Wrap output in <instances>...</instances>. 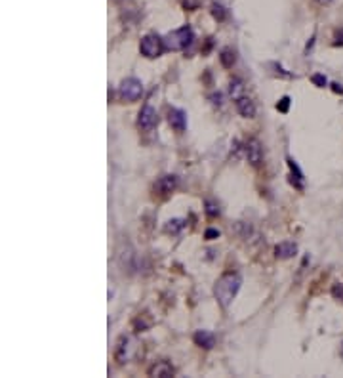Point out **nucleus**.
<instances>
[{
	"label": "nucleus",
	"mask_w": 343,
	"mask_h": 378,
	"mask_svg": "<svg viewBox=\"0 0 343 378\" xmlns=\"http://www.w3.org/2000/svg\"><path fill=\"white\" fill-rule=\"evenodd\" d=\"M241 285H242V279L238 273H223V275L218 279V283L214 287V294H216V300L219 302L221 307H229L231 302L234 300V296L238 294L241 291Z\"/></svg>",
	"instance_id": "nucleus-1"
},
{
	"label": "nucleus",
	"mask_w": 343,
	"mask_h": 378,
	"mask_svg": "<svg viewBox=\"0 0 343 378\" xmlns=\"http://www.w3.org/2000/svg\"><path fill=\"white\" fill-rule=\"evenodd\" d=\"M193 39H195L193 29L189 25H183V27L168 33L164 37V46L168 48V50H172V52H181V50H185L193 42Z\"/></svg>",
	"instance_id": "nucleus-2"
},
{
	"label": "nucleus",
	"mask_w": 343,
	"mask_h": 378,
	"mask_svg": "<svg viewBox=\"0 0 343 378\" xmlns=\"http://www.w3.org/2000/svg\"><path fill=\"white\" fill-rule=\"evenodd\" d=\"M118 94H120V98L128 103L138 102L141 96H143V84H141L140 79H135V77H128V79H124L122 82H120Z\"/></svg>",
	"instance_id": "nucleus-3"
},
{
	"label": "nucleus",
	"mask_w": 343,
	"mask_h": 378,
	"mask_svg": "<svg viewBox=\"0 0 343 378\" xmlns=\"http://www.w3.org/2000/svg\"><path fill=\"white\" fill-rule=\"evenodd\" d=\"M135 350H138V340L133 336H120L117 342V350H115V359L120 365H124L133 357Z\"/></svg>",
	"instance_id": "nucleus-4"
},
{
	"label": "nucleus",
	"mask_w": 343,
	"mask_h": 378,
	"mask_svg": "<svg viewBox=\"0 0 343 378\" xmlns=\"http://www.w3.org/2000/svg\"><path fill=\"white\" fill-rule=\"evenodd\" d=\"M164 48H166L164 46V39H160L158 35H145V37L141 39V44H140L141 54L145 55V57H149V59L158 57V55L162 54Z\"/></svg>",
	"instance_id": "nucleus-5"
},
{
	"label": "nucleus",
	"mask_w": 343,
	"mask_h": 378,
	"mask_svg": "<svg viewBox=\"0 0 343 378\" xmlns=\"http://www.w3.org/2000/svg\"><path fill=\"white\" fill-rule=\"evenodd\" d=\"M244 153H246V159H248L250 165L257 166L263 161V147H261L259 140H256V138H250L248 142L244 143Z\"/></svg>",
	"instance_id": "nucleus-6"
},
{
	"label": "nucleus",
	"mask_w": 343,
	"mask_h": 378,
	"mask_svg": "<svg viewBox=\"0 0 343 378\" xmlns=\"http://www.w3.org/2000/svg\"><path fill=\"white\" fill-rule=\"evenodd\" d=\"M156 122H158V115H156V111L153 109L151 105H145V107L140 111V118H138L140 128H143V130H153V128L156 126Z\"/></svg>",
	"instance_id": "nucleus-7"
},
{
	"label": "nucleus",
	"mask_w": 343,
	"mask_h": 378,
	"mask_svg": "<svg viewBox=\"0 0 343 378\" xmlns=\"http://www.w3.org/2000/svg\"><path fill=\"white\" fill-rule=\"evenodd\" d=\"M174 374H176V369L168 361H158L149 369V376H155V378H168L174 376Z\"/></svg>",
	"instance_id": "nucleus-8"
},
{
	"label": "nucleus",
	"mask_w": 343,
	"mask_h": 378,
	"mask_svg": "<svg viewBox=\"0 0 343 378\" xmlns=\"http://www.w3.org/2000/svg\"><path fill=\"white\" fill-rule=\"evenodd\" d=\"M168 120H170V124L174 130H178V132H185V128H187V113L183 109H170V117H168Z\"/></svg>",
	"instance_id": "nucleus-9"
},
{
	"label": "nucleus",
	"mask_w": 343,
	"mask_h": 378,
	"mask_svg": "<svg viewBox=\"0 0 343 378\" xmlns=\"http://www.w3.org/2000/svg\"><path fill=\"white\" fill-rule=\"evenodd\" d=\"M236 111L241 113L242 117H246V118L256 117V103L252 102L250 98L241 96V98H236Z\"/></svg>",
	"instance_id": "nucleus-10"
},
{
	"label": "nucleus",
	"mask_w": 343,
	"mask_h": 378,
	"mask_svg": "<svg viewBox=\"0 0 343 378\" xmlns=\"http://www.w3.org/2000/svg\"><path fill=\"white\" fill-rule=\"evenodd\" d=\"M176 187H178V176H174V174H166V176L158 178V181H156V189H158L162 195L172 193Z\"/></svg>",
	"instance_id": "nucleus-11"
},
{
	"label": "nucleus",
	"mask_w": 343,
	"mask_h": 378,
	"mask_svg": "<svg viewBox=\"0 0 343 378\" xmlns=\"http://www.w3.org/2000/svg\"><path fill=\"white\" fill-rule=\"evenodd\" d=\"M193 340H195L196 346L204 348V350H212V348L216 346V336L210 331H196Z\"/></svg>",
	"instance_id": "nucleus-12"
},
{
	"label": "nucleus",
	"mask_w": 343,
	"mask_h": 378,
	"mask_svg": "<svg viewBox=\"0 0 343 378\" xmlns=\"http://www.w3.org/2000/svg\"><path fill=\"white\" fill-rule=\"evenodd\" d=\"M275 254H277V258H282V260L292 258V256H296V254H297V244L292 243V241H284V243L277 244Z\"/></svg>",
	"instance_id": "nucleus-13"
},
{
	"label": "nucleus",
	"mask_w": 343,
	"mask_h": 378,
	"mask_svg": "<svg viewBox=\"0 0 343 378\" xmlns=\"http://www.w3.org/2000/svg\"><path fill=\"white\" fill-rule=\"evenodd\" d=\"M288 166H290V172H292V183H294L297 189H301L303 187V180H305L301 168L297 166V163L292 157H288Z\"/></svg>",
	"instance_id": "nucleus-14"
},
{
	"label": "nucleus",
	"mask_w": 343,
	"mask_h": 378,
	"mask_svg": "<svg viewBox=\"0 0 343 378\" xmlns=\"http://www.w3.org/2000/svg\"><path fill=\"white\" fill-rule=\"evenodd\" d=\"M219 61H221V65H223L225 69H231V67L234 65V61H236L234 52H233V50H229V48L221 50V54H219Z\"/></svg>",
	"instance_id": "nucleus-15"
},
{
	"label": "nucleus",
	"mask_w": 343,
	"mask_h": 378,
	"mask_svg": "<svg viewBox=\"0 0 343 378\" xmlns=\"http://www.w3.org/2000/svg\"><path fill=\"white\" fill-rule=\"evenodd\" d=\"M185 224H187V222L183 220V218H174V220H170L166 224V228L164 229H166L168 233H172V235H176V233H180L181 229L185 228Z\"/></svg>",
	"instance_id": "nucleus-16"
},
{
	"label": "nucleus",
	"mask_w": 343,
	"mask_h": 378,
	"mask_svg": "<svg viewBox=\"0 0 343 378\" xmlns=\"http://www.w3.org/2000/svg\"><path fill=\"white\" fill-rule=\"evenodd\" d=\"M212 16L216 17L218 21H225V19H227V10L223 8L221 4L214 2V4H212Z\"/></svg>",
	"instance_id": "nucleus-17"
},
{
	"label": "nucleus",
	"mask_w": 343,
	"mask_h": 378,
	"mask_svg": "<svg viewBox=\"0 0 343 378\" xmlns=\"http://www.w3.org/2000/svg\"><path fill=\"white\" fill-rule=\"evenodd\" d=\"M229 90H231V94H233L234 98H241L238 94L244 90V86H242V82L238 79H233V80H231V88H229Z\"/></svg>",
	"instance_id": "nucleus-18"
},
{
	"label": "nucleus",
	"mask_w": 343,
	"mask_h": 378,
	"mask_svg": "<svg viewBox=\"0 0 343 378\" xmlns=\"http://www.w3.org/2000/svg\"><path fill=\"white\" fill-rule=\"evenodd\" d=\"M206 214H208L210 218L219 216V206L216 205V203H212V201H206Z\"/></svg>",
	"instance_id": "nucleus-19"
},
{
	"label": "nucleus",
	"mask_w": 343,
	"mask_h": 378,
	"mask_svg": "<svg viewBox=\"0 0 343 378\" xmlns=\"http://www.w3.org/2000/svg\"><path fill=\"white\" fill-rule=\"evenodd\" d=\"M311 82L315 84V86L324 88V86L328 84V79L324 77V75H313V77H311Z\"/></svg>",
	"instance_id": "nucleus-20"
},
{
	"label": "nucleus",
	"mask_w": 343,
	"mask_h": 378,
	"mask_svg": "<svg viewBox=\"0 0 343 378\" xmlns=\"http://www.w3.org/2000/svg\"><path fill=\"white\" fill-rule=\"evenodd\" d=\"M290 98L288 96H284V98H281V102L277 103V109L281 111V113H288V109H290Z\"/></svg>",
	"instance_id": "nucleus-21"
},
{
	"label": "nucleus",
	"mask_w": 343,
	"mask_h": 378,
	"mask_svg": "<svg viewBox=\"0 0 343 378\" xmlns=\"http://www.w3.org/2000/svg\"><path fill=\"white\" fill-rule=\"evenodd\" d=\"M332 294H334V298L341 300V302H343V285L341 283L334 285V287H332Z\"/></svg>",
	"instance_id": "nucleus-22"
},
{
	"label": "nucleus",
	"mask_w": 343,
	"mask_h": 378,
	"mask_svg": "<svg viewBox=\"0 0 343 378\" xmlns=\"http://www.w3.org/2000/svg\"><path fill=\"white\" fill-rule=\"evenodd\" d=\"M204 237H206V239H208V241H212V239H218V237H219V231H218V229H206V233H204Z\"/></svg>",
	"instance_id": "nucleus-23"
},
{
	"label": "nucleus",
	"mask_w": 343,
	"mask_h": 378,
	"mask_svg": "<svg viewBox=\"0 0 343 378\" xmlns=\"http://www.w3.org/2000/svg\"><path fill=\"white\" fill-rule=\"evenodd\" d=\"M334 46H343V29L335 33V40H334Z\"/></svg>",
	"instance_id": "nucleus-24"
},
{
	"label": "nucleus",
	"mask_w": 343,
	"mask_h": 378,
	"mask_svg": "<svg viewBox=\"0 0 343 378\" xmlns=\"http://www.w3.org/2000/svg\"><path fill=\"white\" fill-rule=\"evenodd\" d=\"M332 90H334L335 94H343V86H341V84H337V82H334V84H332Z\"/></svg>",
	"instance_id": "nucleus-25"
},
{
	"label": "nucleus",
	"mask_w": 343,
	"mask_h": 378,
	"mask_svg": "<svg viewBox=\"0 0 343 378\" xmlns=\"http://www.w3.org/2000/svg\"><path fill=\"white\" fill-rule=\"evenodd\" d=\"M317 2H320V4H328V2H332V0H317Z\"/></svg>",
	"instance_id": "nucleus-26"
},
{
	"label": "nucleus",
	"mask_w": 343,
	"mask_h": 378,
	"mask_svg": "<svg viewBox=\"0 0 343 378\" xmlns=\"http://www.w3.org/2000/svg\"><path fill=\"white\" fill-rule=\"evenodd\" d=\"M341 355H343V352H341Z\"/></svg>",
	"instance_id": "nucleus-27"
}]
</instances>
